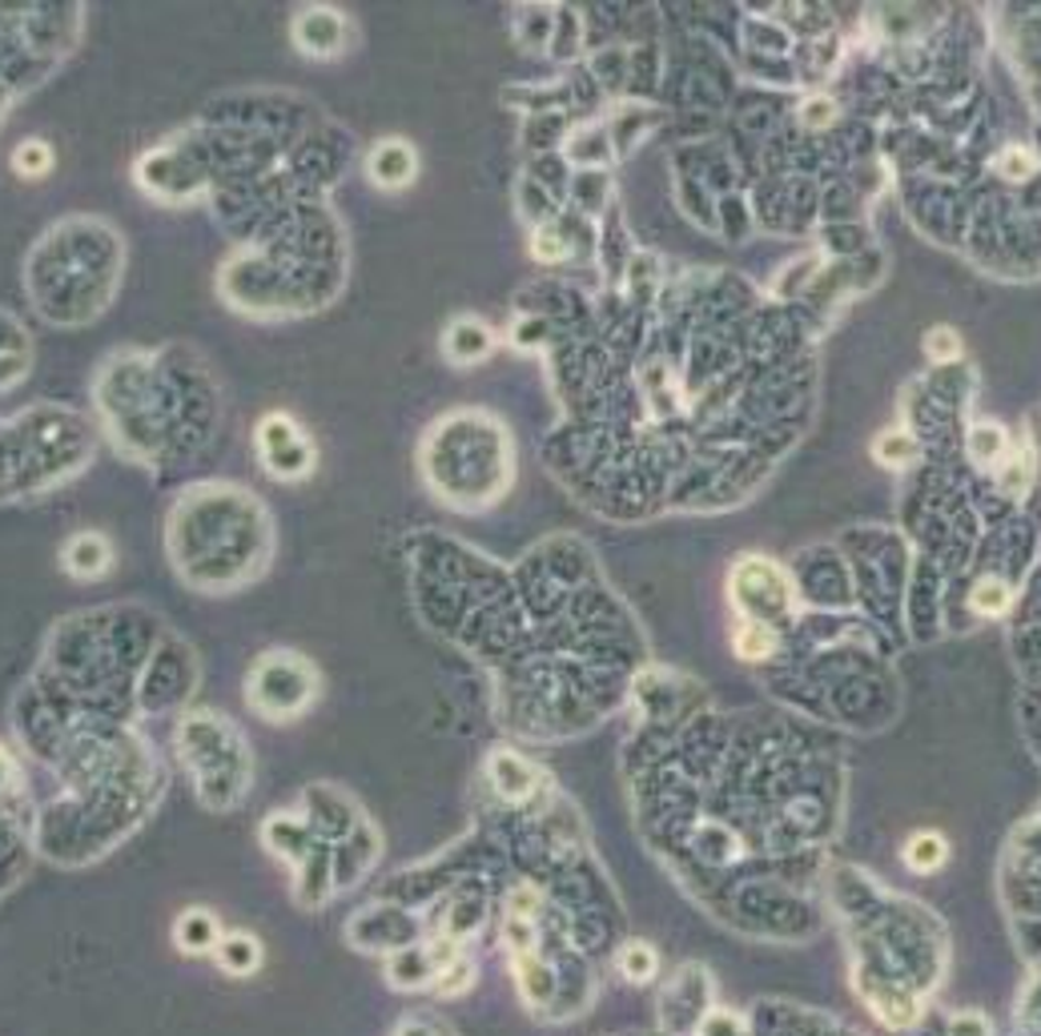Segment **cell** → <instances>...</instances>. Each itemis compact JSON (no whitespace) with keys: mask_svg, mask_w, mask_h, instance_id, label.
<instances>
[{"mask_svg":"<svg viewBox=\"0 0 1041 1036\" xmlns=\"http://www.w3.org/2000/svg\"><path fill=\"white\" fill-rule=\"evenodd\" d=\"M254 438H258L262 466H266L274 478L294 482V478H306L314 470V458H318L314 446L298 431V422H294L290 414H266V419L258 422V434H254Z\"/></svg>","mask_w":1041,"mask_h":1036,"instance_id":"cell-1","label":"cell"},{"mask_svg":"<svg viewBox=\"0 0 1041 1036\" xmlns=\"http://www.w3.org/2000/svg\"><path fill=\"white\" fill-rule=\"evenodd\" d=\"M294 41L310 57H339L346 48V21L339 9H302V16L294 21Z\"/></svg>","mask_w":1041,"mask_h":1036,"instance_id":"cell-2","label":"cell"},{"mask_svg":"<svg viewBox=\"0 0 1041 1036\" xmlns=\"http://www.w3.org/2000/svg\"><path fill=\"white\" fill-rule=\"evenodd\" d=\"M366 174H370V181L383 189H402L414 181V174H419V157H414V149H410L402 137H387L370 149V157H366Z\"/></svg>","mask_w":1041,"mask_h":1036,"instance_id":"cell-3","label":"cell"},{"mask_svg":"<svg viewBox=\"0 0 1041 1036\" xmlns=\"http://www.w3.org/2000/svg\"><path fill=\"white\" fill-rule=\"evenodd\" d=\"M65 571L73 575V579H101V575L113 567V547H109L106 535H97V531H81V535L69 538V547H65Z\"/></svg>","mask_w":1041,"mask_h":1036,"instance_id":"cell-4","label":"cell"},{"mask_svg":"<svg viewBox=\"0 0 1041 1036\" xmlns=\"http://www.w3.org/2000/svg\"><path fill=\"white\" fill-rule=\"evenodd\" d=\"M491 346H495V334L479 318H458V322H451V330H446V338H443L446 358L458 361V366H470V361L487 358Z\"/></svg>","mask_w":1041,"mask_h":1036,"instance_id":"cell-5","label":"cell"},{"mask_svg":"<svg viewBox=\"0 0 1041 1036\" xmlns=\"http://www.w3.org/2000/svg\"><path fill=\"white\" fill-rule=\"evenodd\" d=\"M174 936H177V948L189 956L218 953V944H222V928L213 921V912L206 909H189L186 916L174 924Z\"/></svg>","mask_w":1041,"mask_h":1036,"instance_id":"cell-6","label":"cell"},{"mask_svg":"<svg viewBox=\"0 0 1041 1036\" xmlns=\"http://www.w3.org/2000/svg\"><path fill=\"white\" fill-rule=\"evenodd\" d=\"M901 860L909 872H921V876L937 872V868L949 860L945 836H937V832H912L901 844Z\"/></svg>","mask_w":1041,"mask_h":1036,"instance_id":"cell-7","label":"cell"},{"mask_svg":"<svg viewBox=\"0 0 1041 1036\" xmlns=\"http://www.w3.org/2000/svg\"><path fill=\"white\" fill-rule=\"evenodd\" d=\"M491 771H495V788H499V795H507V800H527V795L535 792V780H539L535 768L523 764L519 756H511V751L495 756Z\"/></svg>","mask_w":1041,"mask_h":1036,"instance_id":"cell-8","label":"cell"},{"mask_svg":"<svg viewBox=\"0 0 1041 1036\" xmlns=\"http://www.w3.org/2000/svg\"><path fill=\"white\" fill-rule=\"evenodd\" d=\"M218 965L230 972V977H250L254 968L262 965V944L246 932H230L218 944Z\"/></svg>","mask_w":1041,"mask_h":1036,"instance_id":"cell-9","label":"cell"},{"mask_svg":"<svg viewBox=\"0 0 1041 1036\" xmlns=\"http://www.w3.org/2000/svg\"><path fill=\"white\" fill-rule=\"evenodd\" d=\"M732 647H737L740 659L749 664H761V659H773L776 655V631L768 623H740L737 635H732Z\"/></svg>","mask_w":1041,"mask_h":1036,"instance_id":"cell-10","label":"cell"},{"mask_svg":"<svg viewBox=\"0 0 1041 1036\" xmlns=\"http://www.w3.org/2000/svg\"><path fill=\"white\" fill-rule=\"evenodd\" d=\"M917 455H921V446H917V438L909 431H885L873 443V458L881 466H909L917 463Z\"/></svg>","mask_w":1041,"mask_h":1036,"instance_id":"cell-11","label":"cell"},{"mask_svg":"<svg viewBox=\"0 0 1041 1036\" xmlns=\"http://www.w3.org/2000/svg\"><path fill=\"white\" fill-rule=\"evenodd\" d=\"M655 968H660V956H655L652 944L632 940L620 948V972L632 980V984H647V980L655 977Z\"/></svg>","mask_w":1041,"mask_h":1036,"instance_id":"cell-12","label":"cell"},{"mask_svg":"<svg viewBox=\"0 0 1041 1036\" xmlns=\"http://www.w3.org/2000/svg\"><path fill=\"white\" fill-rule=\"evenodd\" d=\"M1006 450H1009V438L997 422H977L970 431V455L977 458V463H997Z\"/></svg>","mask_w":1041,"mask_h":1036,"instance_id":"cell-13","label":"cell"},{"mask_svg":"<svg viewBox=\"0 0 1041 1036\" xmlns=\"http://www.w3.org/2000/svg\"><path fill=\"white\" fill-rule=\"evenodd\" d=\"M1009 599H1014V591H1009L1001 579H982L977 582V591L970 594V606L977 611V615H1006Z\"/></svg>","mask_w":1041,"mask_h":1036,"instance_id":"cell-14","label":"cell"},{"mask_svg":"<svg viewBox=\"0 0 1041 1036\" xmlns=\"http://www.w3.org/2000/svg\"><path fill=\"white\" fill-rule=\"evenodd\" d=\"M12 165L21 177H45L53 169V153H48L45 141H24L21 149L12 153Z\"/></svg>","mask_w":1041,"mask_h":1036,"instance_id":"cell-15","label":"cell"},{"mask_svg":"<svg viewBox=\"0 0 1041 1036\" xmlns=\"http://www.w3.org/2000/svg\"><path fill=\"white\" fill-rule=\"evenodd\" d=\"M994 169H997L1001 177H1006V181H1026L1030 174H1038V161H1033V153H1030V149H1021V145H1009V149L997 153Z\"/></svg>","mask_w":1041,"mask_h":1036,"instance_id":"cell-16","label":"cell"},{"mask_svg":"<svg viewBox=\"0 0 1041 1036\" xmlns=\"http://www.w3.org/2000/svg\"><path fill=\"white\" fill-rule=\"evenodd\" d=\"M924 354H929L933 361L961 358V334H957V330H949V326L929 330V334H924Z\"/></svg>","mask_w":1041,"mask_h":1036,"instance_id":"cell-17","label":"cell"},{"mask_svg":"<svg viewBox=\"0 0 1041 1036\" xmlns=\"http://www.w3.org/2000/svg\"><path fill=\"white\" fill-rule=\"evenodd\" d=\"M531 254H535L539 261H560V257L567 254V245L555 242V233H535V245H531Z\"/></svg>","mask_w":1041,"mask_h":1036,"instance_id":"cell-18","label":"cell"},{"mask_svg":"<svg viewBox=\"0 0 1041 1036\" xmlns=\"http://www.w3.org/2000/svg\"><path fill=\"white\" fill-rule=\"evenodd\" d=\"M832 116H837V105H832L829 97H812L805 105V121L808 125H829Z\"/></svg>","mask_w":1041,"mask_h":1036,"instance_id":"cell-19","label":"cell"},{"mask_svg":"<svg viewBox=\"0 0 1041 1036\" xmlns=\"http://www.w3.org/2000/svg\"><path fill=\"white\" fill-rule=\"evenodd\" d=\"M446 977H451V980H439V992H443V996H455V992L470 989V968H467V965L451 968Z\"/></svg>","mask_w":1041,"mask_h":1036,"instance_id":"cell-20","label":"cell"},{"mask_svg":"<svg viewBox=\"0 0 1041 1036\" xmlns=\"http://www.w3.org/2000/svg\"><path fill=\"white\" fill-rule=\"evenodd\" d=\"M953 1033L957 1036H985L989 1028H985L982 1016H957V1021H953Z\"/></svg>","mask_w":1041,"mask_h":1036,"instance_id":"cell-21","label":"cell"}]
</instances>
